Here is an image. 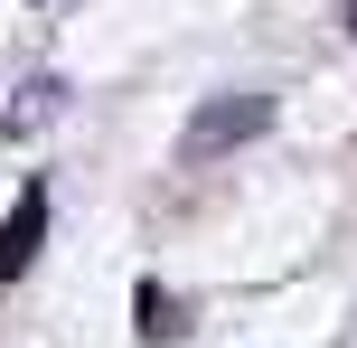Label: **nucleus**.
Here are the masks:
<instances>
[{
	"label": "nucleus",
	"mask_w": 357,
	"mask_h": 348,
	"mask_svg": "<svg viewBox=\"0 0 357 348\" xmlns=\"http://www.w3.org/2000/svg\"><path fill=\"white\" fill-rule=\"evenodd\" d=\"M348 38H357V0H348Z\"/></svg>",
	"instance_id": "39448f33"
},
{
	"label": "nucleus",
	"mask_w": 357,
	"mask_h": 348,
	"mask_svg": "<svg viewBox=\"0 0 357 348\" xmlns=\"http://www.w3.org/2000/svg\"><path fill=\"white\" fill-rule=\"evenodd\" d=\"M132 311H142V339H151V348L188 339V301H178L169 282H142V292H132Z\"/></svg>",
	"instance_id": "7ed1b4c3"
},
{
	"label": "nucleus",
	"mask_w": 357,
	"mask_h": 348,
	"mask_svg": "<svg viewBox=\"0 0 357 348\" xmlns=\"http://www.w3.org/2000/svg\"><path fill=\"white\" fill-rule=\"evenodd\" d=\"M56 94H66L56 75H38V85H19V104L0 113V132H29V123H47V113H56Z\"/></svg>",
	"instance_id": "20e7f679"
},
{
	"label": "nucleus",
	"mask_w": 357,
	"mask_h": 348,
	"mask_svg": "<svg viewBox=\"0 0 357 348\" xmlns=\"http://www.w3.org/2000/svg\"><path fill=\"white\" fill-rule=\"evenodd\" d=\"M254 132H273V94H216V104H197L188 123H178V160L207 169V160H226L235 142H254Z\"/></svg>",
	"instance_id": "f257e3e1"
},
{
	"label": "nucleus",
	"mask_w": 357,
	"mask_h": 348,
	"mask_svg": "<svg viewBox=\"0 0 357 348\" xmlns=\"http://www.w3.org/2000/svg\"><path fill=\"white\" fill-rule=\"evenodd\" d=\"M38 245H47V179H29L10 198V217H0V282H19L38 264Z\"/></svg>",
	"instance_id": "f03ea898"
}]
</instances>
